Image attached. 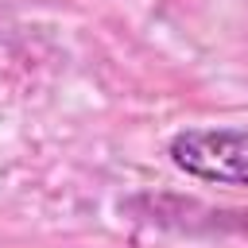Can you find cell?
<instances>
[{
  "label": "cell",
  "mask_w": 248,
  "mask_h": 248,
  "mask_svg": "<svg viewBox=\"0 0 248 248\" xmlns=\"http://www.w3.org/2000/svg\"><path fill=\"white\" fill-rule=\"evenodd\" d=\"M170 163L202 182L248 186V128H186L170 140Z\"/></svg>",
  "instance_id": "6da1fadb"
}]
</instances>
